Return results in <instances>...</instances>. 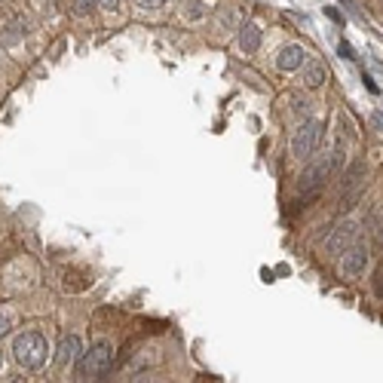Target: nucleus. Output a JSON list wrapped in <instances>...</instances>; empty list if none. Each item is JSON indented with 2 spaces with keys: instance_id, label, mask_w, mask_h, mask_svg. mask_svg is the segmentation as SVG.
Segmentation results:
<instances>
[{
  "instance_id": "aec40b11",
  "label": "nucleus",
  "mask_w": 383,
  "mask_h": 383,
  "mask_svg": "<svg viewBox=\"0 0 383 383\" xmlns=\"http://www.w3.org/2000/svg\"><path fill=\"white\" fill-rule=\"evenodd\" d=\"M120 3H123V0H98V6H102V10H108V12H117Z\"/></svg>"
},
{
  "instance_id": "1a4fd4ad",
  "label": "nucleus",
  "mask_w": 383,
  "mask_h": 383,
  "mask_svg": "<svg viewBox=\"0 0 383 383\" xmlns=\"http://www.w3.org/2000/svg\"><path fill=\"white\" fill-rule=\"evenodd\" d=\"M80 353H83V340L80 335H65L62 337V344H59V350H55V365H71V362H77L80 359Z\"/></svg>"
},
{
  "instance_id": "dca6fc26",
  "label": "nucleus",
  "mask_w": 383,
  "mask_h": 383,
  "mask_svg": "<svg viewBox=\"0 0 383 383\" xmlns=\"http://www.w3.org/2000/svg\"><path fill=\"white\" fill-rule=\"evenodd\" d=\"M344 138L353 141L356 138V129H353V123H350L346 113H337V144H344Z\"/></svg>"
},
{
  "instance_id": "f03ea898",
  "label": "nucleus",
  "mask_w": 383,
  "mask_h": 383,
  "mask_svg": "<svg viewBox=\"0 0 383 383\" xmlns=\"http://www.w3.org/2000/svg\"><path fill=\"white\" fill-rule=\"evenodd\" d=\"M113 365V346L108 340H98L92 350H83L80 359L74 362V374L77 380H95L102 374H108Z\"/></svg>"
},
{
  "instance_id": "5701e85b",
  "label": "nucleus",
  "mask_w": 383,
  "mask_h": 383,
  "mask_svg": "<svg viewBox=\"0 0 383 383\" xmlns=\"http://www.w3.org/2000/svg\"><path fill=\"white\" fill-rule=\"evenodd\" d=\"M0 371H3V350H0Z\"/></svg>"
},
{
  "instance_id": "f257e3e1",
  "label": "nucleus",
  "mask_w": 383,
  "mask_h": 383,
  "mask_svg": "<svg viewBox=\"0 0 383 383\" xmlns=\"http://www.w3.org/2000/svg\"><path fill=\"white\" fill-rule=\"evenodd\" d=\"M12 359H16L19 368L25 371H40L49 359V344L40 331H25V335L16 337L12 344Z\"/></svg>"
},
{
  "instance_id": "0eeeda50",
  "label": "nucleus",
  "mask_w": 383,
  "mask_h": 383,
  "mask_svg": "<svg viewBox=\"0 0 383 383\" xmlns=\"http://www.w3.org/2000/svg\"><path fill=\"white\" fill-rule=\"evenodd\" d=\"M303 62H307V53H303L301 44H286L276 53V68L286 71V74H295V71L303 68Z\"/></svg>"
},
{
  "instance_id": "412c9836",
  "label": "nucleus",
  "mask_w": 383,
  "mask_h": 383,
  "mask_svg": "<svg viewBox=\"0 0 383 383\" xmlns=\"http://www.w3.org/2000/svg\"><path fill=\"white\" fill-rule=\"evenodd\" d=\"M337 53H340V55H344V59H350V62H353V59H356V53H353V46H350V44H344V40H340Z\"/></svg>"
},
{
  "instance_id": "20e7f679",
  "label": "nucleus",
  "mask_w": 383,
  "mask_h": 383,
  "mask_svg": "<svg viewBox=\"0 0 383 383\" xmlns=\"http://www.w3.org/2000/svg\"><path fill=\"white\" fill-rule=\"evenodd\" d=\"M319 144H322V123H316V120H303V126L292 136V157L295 160H310Z\"/></svg>"
},
{
  "instance_id": "2eb2a0df",
  "label": "nucleus",
  "mask_w": 383,
  "mask_h": 383,
  "mask_svg": "<svg viewBox=\"0 0 383 383\" xmlns=\"http://www.w3.org/2000/svg\"><path fill=\"white\" fill-rule=\"evenodd\" d=\"M233 28H239V19L233 10H218L215 12V31L218 34H230Z\"/></svg>"
},
{
  "instance_id": "7ed1b4c3",
  "label": "nucleus",
  "mask_w": 383,
  "mask_h": 383,
  "mask_svg": "<svg viewBox=\"0 0 383 383\" xmlns=\"http://www.w3.org/2000/svg\"><path fill=\"white\" fill-rule=\"evenodd\" d=\"M340 157H344V144H337L331 153H325V157H319L316 162H310V166L303 169V175L297 178V194H313V190L322 187V184L337 172Z\"/></svg>"
},
{
  "instance_id": "9b49d317",
  "label": "nucleus",
  "mask_w": 383,
  "mask_h": 383,
  "mask_svg": "<svg viewBox=\"0 0 383 383\" xmlns=\"http://www.w3.org/2000/svg\"><path fill=\"white\" fill-rule=\"evenodd\" d=\"M368 175V166L365 162H353L350 172L344 175V190H346V209H350V203L359 196V187H362V178Z\"/></svg>"
},
{
  "instance_id": "423d86ee",
  "label": "nucleus",
  "mask_w": 383,
  "mask_h": 383,
  "mask_svg": "<svg viewBox=\"0 0 383 383\" xmlns=\"http://www.w3.org/2000/svg\"><path fill=\"white\" fill-rule=\"evenodd\" d=\"M356 236H359V224L356 221H344V224H337L335 230L328 233V239H325V248H328V254L340 258L346 248L356 243Z\"/></svg>"
},
{
  "instance_id": "f8f14e48",
  "label": "nucleus",
  "mask_w": 383,
  "mask_h": 383,
  "mask_svg": "<svg viewBox=\"0 0 383 383\" xmlns=\"http://www.w3.org/2000/svg\"><path fill=\"white\" fill-rule=\"evenodd\" d=\"M28 34V22L22 16H16V19H10L3 28H0V40H3L6 46H19L22 44V37Z\"/></svg>"
},
{
  "instance_id": "9d476101",
  "label": "nucleus",
  "mask_w": 383,
  "mask_h": 383,
  "mask_svg": "<svg viewBox=\"0 0 383 383\" xmlns=\"http://www.w3.org/2000/svg\"><path fill=\"white\" fill-rule=\"evenodd\" d=\"M328 83V65L325 62H303V86L307 89H319V86H325Z\"/></svg>"
},
{
  "instance_id": "4be33fe9",
  "label": "nucleus",
  "mask_w": 383,
  "mask_h": 383,
  "mask_svg": "<svg viewBox=\"0 0 383 383\" xmlns=\"http://www.w3.org/2000/svg\"><path fill=\"white\" fill-rule=\"evenodd\" d=\"M362 80H365V89H368V92H377V83H374V80H371V77H368V74L362 77Z\"/></svg>"
},
{
  "instance_id": "39448f33",
  "label": "nucleus",
  "mask_w": 383,
  "mask_h": 383,
  "mask_svg": "<svg viewBox=\"0 0 383 383\" xmlns=\"http://www.w3.org/2000/svg\"><path fill=\"white\" fill-rule=\"evenodd\" d=\"M368 261H371L368 245L353 243L344 254H340V273H344L346 279H359V276H365V270H368Z\"/></svg>"
},
{
  "instance_id": "a211bd4d",
  "label": "nucleus",
  "mask_w": 383,
  "mask_h": 383,
  "mask_svg": "<svg viewBox=\"0 0 383 383\" xmlns=\"http://www.w3.org/2000/svg\"><path fill=\"white\" fill-rule=\"evenodd\" d=\"M162 3H166V0H136L138 10H160Z\"/></svg>"
},
{
  "instance_id": "6ab92c4d",
  "label": "nucleus",
  "mask_w": 383,
  "mask_h": 383,
  "mask_svg": "<svg viewBox=\"0 0 383 383\" xmlns=\"http://www.w3.org/2000/svg\"><path fill=\"white\" fill-rule=\"evenodd\" d=\"M10 328H12V319L6 316V313H0V337L10 335Z\"/></svg>"
},
{
  "instance_id": "4468645a",
  "label": "nucleus",
  "mask_w": 383,
  "mask_h": 383,
  "mask_svg": "<svg viewBox=\"0 0 383 383\" xmlns=\"http://www.w3.org/2000/svg\"><path fill=\"white\" fill-rule=\"evenodd\" d=\"M288 111H292V117L295 120H310V113H313V102L310 98H303V95H292L288 98Z\"/></svg>"
},
{
  "instance_id": "6e6552de",
  "label": "nucleus",
  "mask_w": 383,
  "mask_h": 383,
  "mask_svg": "<svg viewBox=\"0 0 383 383\" xmlns=\"http://www.w3.org/2000/svg\"><path fill=\"white\" fill-rule=\"evenodd\" d=\"M261 40H264V34H261V28L254 25V22H243V25L236 28V46L243 49L245 55L258 53V49H261Z\"/></svg>"
},
{
  "instance_id": "f3484780",
  "label": "nucleus",
  "mask_w": 383,
  "mask_h": 383,
  "mask_svg": "<svg viewBox=\"0 0 383 383\" xmlns=\"http://www.w3.org/2000/svg\"><path fill=\"white\" fill-rule=\"evenodd\" d=\"M95 6H98V0H71V10H74L77 16H89Z\"/></svg>"
},
{
  "instance_id": "ddd939ff",
  "label": "nucleus",
  "mask_w": 383,
  "mask_h": 383,
  "mask_svg": "<svg viewBox=\"0 0 383 383\" xmlns=\"http://www.w3.org/2000/svg\"><path fill=\"white\" fill-rule=\"evenodd\" d=\"M181 16H184V22H203V19L209 16V6H205L203 0H184Z\"/></svg>"
}]
</instances>
